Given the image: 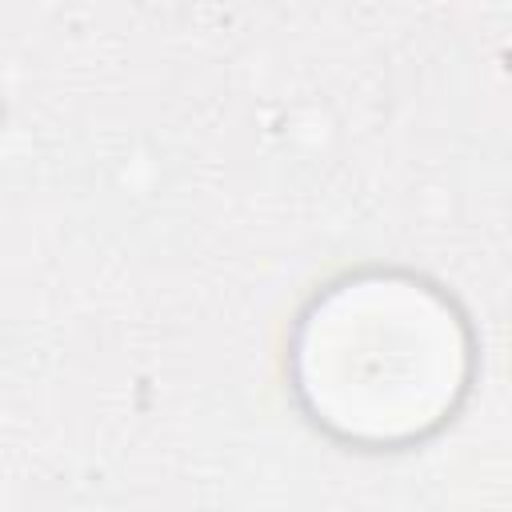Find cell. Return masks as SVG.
Here are the masks:
<instances>
[{"mask_svg":"<svg viewBox=\"0 0 512 512\" xmlns=\"http://www.w3.org/2000/svg\"><path fill=\"white\" fill-rule=\"evenodd\" d=\"M472 380L460 308L420 276L356 272L320 292L292 336V384L308 416L364 448L432 436Z\"/></svg>","mask_w":512,"mask_h":512,"instance_id":"obj_1","label":"cell"}]
</instances>
